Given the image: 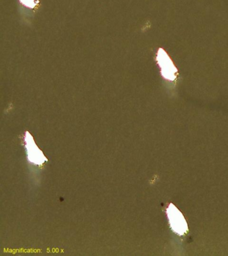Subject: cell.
<instances>
[{
    "label": "cell",
    "mask_w": 228,
    "mask_h": 256,
    "mask_svg": "<svg viewBox=\"0 0 228 256\" xmlns=\"http://www.w3.org/2000/svg\"><path fill=\"white\" fill-rule=\"evenodd\" d=\"M170 226L178 235L183 236L188 231L187 224L181 212L173 204H170L167 210Z\"/></svg>",
    "instance_id": "6da1fadb"
}]
</instances>
